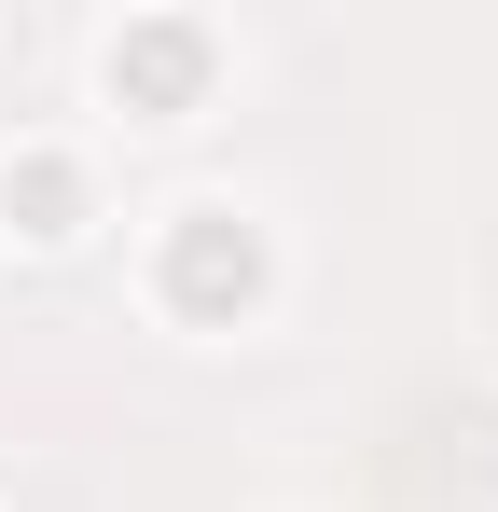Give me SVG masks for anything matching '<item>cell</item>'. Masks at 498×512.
<instances>
[{
    "label": "cell",
    "instance_id": "cell-1",
    "mask_svg": "<svg viewBox=\"0 0 498 512\" xmlns=\"http://www.w3.org/2000/svg\"><path fill=\"white\" fill-rule=\"evenodd\" d=\"M249 291H263V236H249L236 208H180V222H166V305H180V319H222Z\"/></svg>",
    "mask_w": 498,
    "mask_h": 512
},
{
    "label": "cell",
    "instance_id": "cell-2",
    "mask_svg": "<svg viewBox=\"0 0 498 512\" xmlns=\"http://www.w3.org/2000/svg\"><path fill=\"white\" fill-rule=\"evenodd\" d=\"M194 84H208V28H125V42H111V97L180 111Z\"/></svg>",
    "mask_w": 498,
    "mask_h": 512
},
{
    "label": "cell",
    "instance_id": "cell-3",
    "mask_svg": "<svg viewBox=\"0 0 498 512\" xmlns=\"http://www.w3.org/2000/svg\"><path fill=\"white\" fill-rule=\"evenodd\" d=\"M0 222L83 236V167H70V153H0Z\"/></svg>",
    "mask_w": 498,
    "mask_h": 512
}]
</instances>
